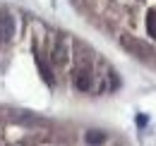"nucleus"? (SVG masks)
<instances>
[{"mask_svg":"<svg viewBox=\"0 0 156 146\" xmlns=\"http://www.w3.org/2000/svg\"><path fill=\"white\" fill-rule=\"evenodd\" d=\"M96 29L156 70V0H72Z\"/></svg>","mask_w":156,"mask_h":146,"instance_id":"1","label":"nucleus"},{"mask_svg":"<svg viewBox=\"0 0 156 146\" xmlns=\"http://www.w3.org/2000/svg\"><path fill=\"white\" fill-rule=\"evenodd\" d=\"M12 29H15V22L10 15H2L0 17V43H7L12 36Z\"/></svg>","mask_w":156,"mask_h":146,"instance_id":"2","label":"nucleus"}]
</instances>
